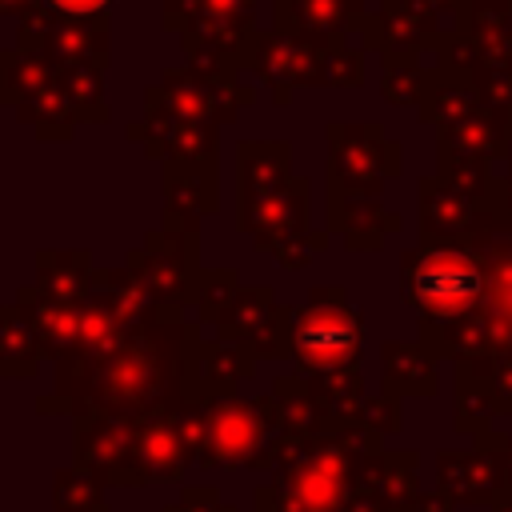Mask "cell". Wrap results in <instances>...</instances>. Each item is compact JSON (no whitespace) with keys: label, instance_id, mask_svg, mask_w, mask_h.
Masks as SVG:
<instances>
[{"label":"cell","instance_id":"2","mask_svg":"<svg viewBox=\"0 0 512 512\" xmlns=\"http://www.w3.org/2000/svg\"><path fill=\"white\" fill-rule=\"evenodd\" d=\"M296 344H300V352H304L308 360H336L340 352H348V348L356 344V332H352L340 316H320V312H312V316L304 320Z\"/></svg>","mask_w":512,"mask_h":512},{"label":"cell","instance_id":"1","mask_svg":"<svg viewBox=\"0 0 512 512\" xmlns=\"http://www.w3.org/2000/svg\"><path fill=\"white\" fill-rule=\"evenodd\" d=\"M408 288L424 312H460L480 292V276L472 260L456 252H432L416 260V268L408 272Z\"/></svg>","mask_w":512,"mask_h":512},{"label":"cell","instance_id":"3","mask_svg":"<svg viewBox=\"0 0 512 512\" xmlns=\"http://www.w3.org/2000/svg\"><path fill=\"white\" fill-rule=\"evenodd\" d=\"M56 8H64V12H76V16H88V12H100V8H108V0H52Z\"/></svg>","mask_w":512,"mask_h":512}]
</instances>
